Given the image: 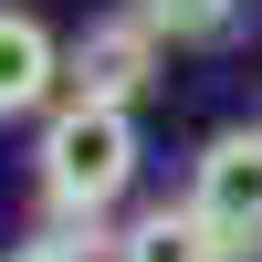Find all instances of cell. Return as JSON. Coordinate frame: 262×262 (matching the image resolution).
Returning a JSON list of instances; mask_svg holds the SVG:
<instances>
[{
    "label": "cell",
    "mask_w": 262,
    "mask_h": 262,
    "mask_svg": "<svg viewBox=\"0 0 262 262\" xmlns=\"http://www.w3.org/2000/svg\"><path fill=\"white\" fill-rule=\"evenodd\" d=\"M137 105H95V95H63L42 116V147H32V189L42 210H74V221H116V200L137 189Z\"/></svg>",
    "instance_id": "obj_1"
},
{
    "label": "cell",
    "mask_w": 262,
    "mask_h": 262,
    "mask_svg": "<svg viewBox=\"0 0 262 262\" xmlns=\"http://www.w3.org/2000/svg\"><path fill=\"white\" fill-rule=\"evenodd\" d=\"M158 63H168V32L126 0V11H105V21H84L74 42H63V95H95V105H137L147 84H158Z\"/></svg>",
    "instance_id": "obj_2"
},
{
    "label": "cell",
    "mask_w": 262,
    "mask_h": 262,
    "mask_svg": "<svg viewBox=\"0 0 262 262\" xmlns=\"http://www.w3.org/2000/svg\"><path fill=\"white\" fill-rule=\"evenodd\" d=\"M147 21H158L168 42H221L231 21H242V0H137Z\"/></svg>",
    "instance_id": "obj_6"
},
{
    "label": "cell",
    "mask_w": 262,
    "mask_h": 262,
    "mask_svg": "<svg viewBox=\"0 0 262 262\" xmlns=\"http://www.w3.org/2000/svg\"><path fill=\"white\" fill-rule=\"evenodd\" d=\"M189 210H200L242 262L262 252V126H221V137L189 158Z\"/></svg>",
    "instance_id": "obj_3"
},
{
    "label": "cell",
    "mask_w": 262,
    "mask_h": 262,
    "mask_svg": "<svg viewBox=\"0 0 262 262\" xmlns=\"http://www.w3.org/2000/svg\"><path fill=\"white\" fill-rule=\"evenodd\" d=\"M0 262H63V252H42V242H21V252H0Z\"/></svg>",
    "instance_id": "obj_7"
},
{
    "label": "cell",
    "mask_w": 262,
    "mask_h": 262,
    "mask_svg": "<svg viewBox=\"0 0 262 262\" xmlns=\"http://www.w3.org/2000/svg\"><path fill=\"white\" fill-rule=\"evenodd\" d=\"M53 105H63V42L42 32V11L0 0V126L53 116Z\"/></svg>",
    "instance_id": "obj_4"
},
{
    "label": "cell",
    "mask_w": 262,
    "mask_h": 262,
    "mask_svg": "<svg viewBox=\"0 0 262 262\" xmlns=\"http://www.w3.org/2000/svg\"><path fill=\"white\" fill-rule=\"evenodd\" d=\"M105 262H242V252H231L189 200H158V210H137V221H116V252Z\"/></svg>",
    "instance_id": "obj_5"
}]
</instances>
